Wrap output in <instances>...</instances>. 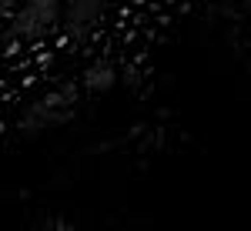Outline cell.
<instances>
[{
    "label": "cell",
    "instance_id": "1",
    "mask_svg": "<svg viewBox=\"0 0 251 231\" xmlns=\"http://www.w3.org/2000/svg\"><path fill=\"white\" fill-rule=\"evenodd\" d=\"M77 111V87H60V91H50V94H44L40 101H34L24 117H20V134H44V131H50V128H60V124H67L71 117Z\"/></svg>",
    "mask_w": 251,
    "mask_h": 231
},
{
    "label": "cell",
    "instance_id": "2",
    "mask_svg": "<svg viewBox=\"0 0 251 231\" xmlns=\"http://www.w3.org/2000/svg\"><path fill=\"white\" fill-rule=\"evenodd\" d=\"M64 0H20L10 14V34L20 40H40L60 24Z\"/></svg>",
    "mask_w": 251,
    "mask_h": 231
},
{
    "label": "cell",
    "instance_id": "5",
    "mask_svg": "<svg viewBox=\"0 0 251 231\" xmlns=\"http://www.w3.org/2000/svg\"><path fill=\"white\" fill-rule=\"evenodd\" d=\"M17 3H20V0H0V20H3V17H10Z\"/></svg>",
    "mask_w": 251,
    "mask_h": 231
},
{
    "label": "cell",
    "instance_id": "3",
    "mask_svg": "<svg viewBox=\"0 0 251 231\" xmlns=\"http://www.w3.org/2000/svg\"><path fill=\"white\" fill-rule=\"evenodd\" d=\"M104 7H107V0H71L67 10L60 14V24H64V30L71 37H80V34H87L100 20Z\"/></svg>",
    "mask_w": 251,
    "mask_h": 231
},
{
    "label": "cell",
    "instance_id": "4",
    "mask_svg": "<svg viewBox=\"0 0 251 231\" xmlns=\"http://www.w3.org/2000/svg\"><path fill=\"white\" fill-rule=\"evenodd\" d=\"M114 84H117V71H114V64H107V60H97V64H91L84 71V87L91 94H104Z\"/></svg>",
    "mask_w": 251,
    "mask_h": 231
}]
</instances>
